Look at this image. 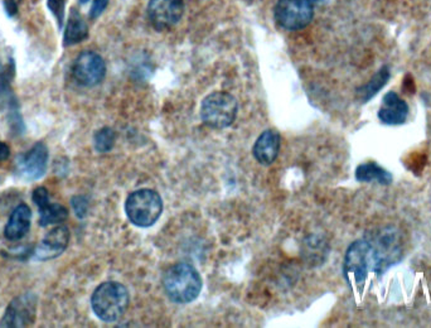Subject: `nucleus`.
<instances>
[{
	"instance_id": "39448f33",
	"label": "nucleus",
	"mask_w": 431,
	"mask_h": 328,
	"mask_svg": "<svg viewBox=\"0 0 431 328\" xmlns=\"http://www.w3.org/2000/svg\"><path fill=\"white\" fill-rule=\"evenodd\" d=\"M375 270V260L368 239L357 240L348 247L344 260V275L350 285H363L368 272Z\"/></svg>"
},
{
	"instance_id": "9d476101",
	"label": "nucleus",
	"mask_w": 431,
	"mask_h": 328,
	"mask_svg": "<svg viewBox=\"0 0 431 328\" xmlns=\"http://www.w3.org/2000/svg\"><path fill=\"white\" fill-rule=\"evenodd\" d=\"M38 298L33 293L18 295L9 303L4 316L0 321V327H27L31 326L37 314Z\"/></svg>"
},
{
	"instance_id": "c85d7f7f",
	"label": "nucleus",
	"mask_w": 431,
	"mask_h": 328,
	"mask_svg": "<svg viewBox=\"0 0 431 328\" xmlns=\"http://www.w3.org/2000/svg\"><path fill=\"white\" fill-rule=\"evenodd\" d=\"M14 1H16V3H18V4H19V3H21V1H22V0H14Z\"/></svg>"
},
{
	"instance_id": "bb28decb",
	"label": "nucleus",
	"mask_w": 431,
	"mask_h": 328,
	"mask_svg": "<svg viewBox=\"0 0 431 328\" xmlns=\"http://www.w3.org/2000/svg\"><path fill=\"white\" fill-rule=\"evenodd\" d=\"M308 1H311V4H313L314 6H319L327 4V3H329L331 0H308Z\"/></svg>"
},
{
	"instance_id": "6e6552de",
	"label": "nucleus",
	"mask_w": 431,
	"mask_h": 328,
	"mask_svg": "<svg viewBox=\"0 0 431 328\" xmlns=\"http://www.w3.org/2000/svg\"><path fill=\"white\" fill-rule=\"evenodd\" d=\"M75 81L83 88H93L104 81L106 63L101 56L93 51H85L78 55L72 66Z\"/></svg>"
},
{
	"instance_id": "0eeeda50",
	"label": "nucleus",
	"mask_w": 431,
	"mask_h": 328,
	"mask_svg": "<svg viewBox=\"0 0 431 328\" xmlns=\"http://www.w3.org/2000/svg\"><path fill=\"white\" fill-rule=\"evenodd\" d=\"M371 244L375 272H383L401 257V240L393 229L377 231L367 237Z\"/></svg>"
},
{
	"instance_id": "1a4fd4ad",
	"label": "nucleus",
	"mask_w": 431,
	"mask_h": 328,
	"mask_svg": "<svg viewBox=\"0 0 431 328\" xmlns=\"http://www.w3.org/2000/svg\"><path fill=\"white\" fill-rule=\"evenodd\" d=\"M48 165V148L42 142L36 143L27 153L16 159V175L26 182H34L46 175Z\"/></svg>"
},
{
	"instance_id": "a878e982",
	"label": "nucleus",
	"mask_w": 431,
	"mask_h": 328,
	"mask_svg": "<svg viewBox=\"0 0 431 328\" xmlns=\"http://www.w3.org/2000/svg\"><path fill=\"white\" fill-rule=\"evenodd\" d=\"M11 155V149L6 145V143L0 142V162H4L9 158Z\"/></svg>"
},
{
	"instance_id": "dca6fc26",
	"label": "nucleus",
	"mask_w": 431,
	"mask_h": 328,
	"mask_svg": "<svg viewBox=\"0 0 431 328\" xmlns=\"http://www.w3.org/2000/svg\"><path fill=\"white\" fill-rule=\"evenodd\" d=\"M88 37V24L83 21L81 14L73 8L71 14H70V18H68L67 26H66L65 34H63V46L70 47V46L81 43Z\"/></svg>"
},
{
	"instance_id": "ddd939ff",
	"label": "nucleus",
	"mask_w": 431,
	"mask_h": 328,
	"mask_svg": "<svg viewBox=\"0 0 431 328\" xmlns=\"http://www.w3.org/2000/svg\"><path fill=\"white\" fill-rule=\"evenodd\" d=\"M281 138L278 131L269 129L257 138L256 143L252 149L254 157L262 165H270L278 158Z\"/></svg>"
},
{
	"instance_id": "f8f14e48",
	"label": "nucleus",
	"mask_w": 431,
	"mask_h": 328,
	"mask_svg": "<svg viewBox=\"0 0 431 328\" xmlns=\"http://www.w3.org/2000/svg\"><path fill=\"white\" fill-rule=\"evenodd\" d=\"M70 242V231L66 226H56L48 231L37 247L33 250V257L39 262H47L63 254Z\"/></svg>"
},
{
	"instance_id": "5701e85b",
	"label": "nucleus",
	"mask_w": 431,
	"mask_h": 328,
	"mask_svg": "<svg viewBox=\"0 0 431 328\" xmlns=\"http://www.w3.org/2000/svg\"><path fill=\"white\" fill-rule=\"evenodd\" d=\"M32 200L34 205L38 208H42L49 203L48 191L44 187H38L33 191Z\"/></svg>"
},
{
	"instance_id": "2eb2a0df",
	"label": "nucleus",
	"mask_w": 431,
	"mask_h": 328,
	"mask_svg": "<svg viewBox=\"0 0 431 328\" xmlns=\"http://www.w3.org/2000/svg\"><path fill=\"white\" fill-rule=\"evenodd\" d=\"M31 220H32V211L27 205H19L16 206L11 217L4 227V236L6 240L18 241L27 235L31 229Z\"/></svg>"
},
{
	"instance_id": "4468645a",
	"label": "nucleus",
	"mask_w": 431,
	"mask_h": 328,
	"mask_svg": "<svg viewBox=\"0 0 431 328\" xmlns=\"http://www.w3.org/2000/svg\"><path fill=\"white\" fill-rule=\"evenodd\" d=\"M409 106L396 93H388L383 98V106L378 111V118L388 125L403 124L407 119Z\"/></svg>"
},
{
	"instance_id": "f03ea898",
	"label": "nucleus",
	"mask_w": 431,
	"mask_h": 328,
	"mask_svg": "<svg viewBox=\"0 0 431 328\" xmlns=\"http://www.w3.org/2000/svg\"><path fill=\"white\" fill-rule=\"evenodd\" d=\"M129 292L118 282H105L98 285L91 297V307L103 322H116L129 307Z\"/></svg>"
},
{
	"instance_id": "b1692460",
	"label": "nucleus",
	"mask_w": 431,
	"mask_h": 328,
	"mask_svg": "<svg viewBox=\"0 0 431 328\" xmlns=\"http://www.w3.org/2000/svg\"><path fill=\"white\" fill-rule=\"evenodd\" d=\"M108 3H109V0H93V8H91V11H90V16L93 19H96V18L101 16L104 13L105 9H106Z\"/></svg>"
},
{
	"instance_id": "9b49d317",
	"label": "nucleus",
	"mask_w": 431,
	"mask_h": 328,
	"mask_svg": "<svg viewBox=\"0 0 431 328\" xmlns=\"http://www.w3.org/2000/svg\"><path fill=\"white\" fill-rule=\"evenodd\" d=\"M147 18L155 29L165 31L175 27L185 13L183 0H150Z\"/></svg>"
},
{
	"instance_id": "423d86ee",
	"label": "nucleus",
	"mask_w": 431,
	"mask_h": 328,
	"mask_svg": "<svg viewBox=\"0 0 431 328\" xmlns=\"http://www.w3.org/2000/svg\"><path fill=\"white\" fill-rule=\"evenodd\" d=\"M275 21L288 31H299L309 26L314 6L308 0H278L274 9Z\"/></svg>"
},
{
	"instance_id": "6ab92c4d",
	"label": "nucleus",
	"mask_w": 431,
	"mask_h": 328,
	"mask_svg": "<svg viewBox=\"0 0 431 328\" xmlns=\"http://www.w3.org/2000/svg\"><path fill=\"white\" fill-rule=\"evenodd\" d=\"M388 78H390V71H388V67H383L380 71L377 72L376 75L373 76L371 81L367 83L365 88H360V100L362 101H368L372 96H375L380 91V88H383L386 85Z\"/></svg>"
},
{
	"instance_id": "412c9836",
	"label": "nucleus",
	"mask_w": 431,
	"mask_h": 328,
	"mask_svg": "<svg viewBox=\"0 0 431 328\" xmlns=\"http://www.w3.org/2000/svg\"><path fill=\"white\" fill-rule=\"evenodd\" d=\"M47 6H48L49 11L57 19L58 28L62 29L63 23H65V0H47Z\"/></svg>"
},
{
	"instance_id": "f257e3e1",
	"label": "nucleus",
	"mask_w": 431,
	"mask_h": 328,
	"mask_svg": "<svg viewBox=\"0 0 431 328\" xmlns=\"http://www.w3.org/2000/svg\"><path fill=\"white\" fill-rule=\"evenodd\" d=\"M163 287L170 301L185 304L194 301L199 295L202 290V278L193 265L180 262L165 272Z\"/></svg>"
},
{
	"instance_id": "4be33fe9",
	"label": "nucleus",
	"mask_w": 431,
	"mask_h": 328,
	"mask_svg": "<svg viewBox=\"0 0 431 328\" xmlns=\"http://www.w3.org/2000/svg\"><path fill=\"white\" fill-rule=\"evenodd\" d=\"M71 206L78 219H83L88 215V201L85 196L72 197Z\"/></svg>"
},
{
	"instance_id": "20e7f679",
	"label": "nucleus",
	"mask_w": 431,
	"mask_h": 328,
	"mask_svg": "<svg viewBox=\"0 0 431 328\" xmlns=\"http://www.w3.org/2000/svg\"><path fill=\"white\" fill-rule=\"evenodd\" d=\"M237 109V100L231 93L217 91L203 100L201 119L212 129H224L234 124Z\"/></svg>"
},
{
	"instance_id": "cd10ccee",
	"label": "nucleus",
	"mask_w": 431,
	"mask_h": 328,
	"mask_svg": "<svg viewBox=\"0 0 431 328\" xmlns=\"http://www.w3.org/2000/svg\"><path fill=\"white\" fill-rule=\"evenodd\" d=\"M88 0H80V3H82V4H85V3H88Z\"/></svg>"
},
{
	"instance_id": "f3484780",
	"label": "nucleus",
	"mask_w": 431,
	"mask_h": 328,
	"mask_svg": "<svg viewBox=\"0 0 431 328\" xmlns=\"http://www.w3.org/2000/svg\"><path fill=\"white\" fill-rule=\"evenodd\" d=\"M355 178L360 182L377 180L381 185H390L393 182V175L376 163L360 164L355 170Z\"/></svg>"
},
{
	"instance_id": "a211bd4d",
	"label": "nucleus",
	"mask_w": 431,
	"mask_h": 328,
	"mask_svg": "<svg viewBox=\"0 0 431 328\" xmlns=\"http://www.w3.org/2000/svg\"><path fill=\"white\" fill-rule=\"evenodd\" d=\"M39 210V225L42 227L63 222L68 217V210L60 203H47Z\"/></svg>"
},
{
	"instance_id": "aec40b11",
	"label": "nucleus",
	"mask_w": 431,
	"mask_h": 328,
	"mask_svg": "<svg viewBox=\"0 0 431 328\" xmlns=\"http://www.w3.org/2000/svg\"><path fill=\"white\" fill-rule=\"evenodd\" d=\"M115 131L111 128H103L95 133L93 145L98 153H108L115 145Z\"/></svg>"
},
{
	"instance_id": "393cba45",
	"label": "nucleus",
	"mask_w": 431,
	"mask_h": 328,
	"mask_svg": "<svg viewBox=\"0 0 431 328\" xmlns=\"http://www.w3.org/2000/svg\"><path fill=\"white\" fill-rule=\"evenodd\" d=\"M18 3L14 0H4V8H6V14L9 16H16L18 13Z\"/></svg>"
},
{
	"instance_id": "7ed1b4c3",
	"label": "nucleus",
	"mask_w": 431,
	"mask_h": 328,
	"mask_svg": "<svg viewBox=\"0 0 431 328\" xmlns=\"http://www.w3.org/2000/svg\"><path fill=\"white\" fill-rule=\"evenodd\" d=\"M126 216L139 227L153 226L163 212V201L158 192L142 188L130 193L125 203Z\"/></svg>"
}]
</instances>
